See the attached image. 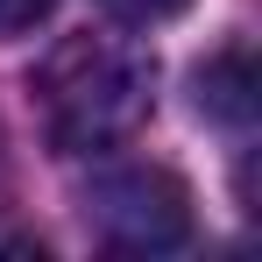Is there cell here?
Listing matches in <instances>:
<instances>
[{"label": "cell", "instance_id": "cell-1", "mask_svg": "<svg viewBox=\"0 0 262 262\" xmlns=\"http://www.w3.org/2000/svg\"><path fill=\"white\" fill-rule=\"evenodd\" d=\"M36 121L57 156H92L128 142L156 106V57L128 36H64L29 78Z\"/></svg>", "mask_w": 262, "mask_h": 262}, {"label": "cell", "instance_id": "cell-2", "mask_svg": "<svg viewBox=\"0 0 262 262\" xmlns=\"http://www.w3.org/2000/svg\"><path fill=\"white\" fill-rule=\"evenodd\" d=\"M85 220L106 248L128 255H170L191 241V191L163 163H121L85 191Z\"/></svg>", "mask_w": 262, "mask_h": 262}, {"label": "cell", "instance_id": "cell-3", "mask_svg": "<svg viewBox=\"0 0 262 262\" xmlns=\"http://www.w3.org/2000/svg\"><path fill=\"white\" fill-rule=\"evenodd\" d=\"M255 92H262V71H255V50L248 43H234V50H220V57L199 64V114H213L227 128L255 121V106H262Z\"/></svg>", "mask_w": 262, "mask_h": 262}, {"label": "cell", "instance_id": "cell-4", "mask_svg": "<svg viewBox=\"0 0 262 262\" xmlns=\"http://www.w3.org/2000/svg\"><path fill=\"white\" fill-rule=\"evenodd\" d=\"M106 14H121V21H135V29H149V21H170V14H184L191 0H99Z\"/></svg>", "mask_w": 262, "mask_h": 262}, {"label": "cell", "instance_id": "cell-5", "mask_svg": "<svg viewBox=\"0 0 262 262\" xmlns=\"http://www.w3.org/2000/svg\"><path fill=\"white\" fill-rule=\"evenodd\" d=\"M50 14V0H0V36H21Z\"/></svg>", "mask_w": 262, "mask_h": 262}, {"label": "cell", "instance_id": "cell-6", "mask_svg": "<svg viewBox=\"0 0 262 262\" xmlns=\"http://www.w3.org/2000/svg\"><path fill=\"white\" fill-rule=\"evenodd\" d=\"M0 191H7V149H0Z\"/></svg>", "mask_w": 262, "mask_h": 262}]
</instances>
